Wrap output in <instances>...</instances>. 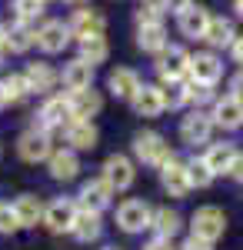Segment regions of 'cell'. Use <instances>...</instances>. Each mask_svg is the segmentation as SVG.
<instances>
[{"instance_id": "obj_1", "label": "cell", "mask_w": 243, "mask_h": 250, "mask_svg": "<svg viewBox=\"0 0 243 250\" xmlns=\"http://www.w3.org/2000/svg\"><path fill=\"white\" fill-rule=\"evenodd\" d=\"M133 154L140 157L143 164H150V167H163L170 157H173V150H170V144L160 134L147 130V134H137V137H133Z\"/></svg>"}, {"instance_id": "obj_2", "label": "cell", "mask_w": 243, "mask_h": 250, "mask_svg": "<svg viewBox=\"0 0 243 250\" xmlns=\"http://www.w3.org/2000/svg\"><path fill=\"white\" fill-rule=\"evenodd\" d=\"M190 227H193V237H200V240H206V244H213L217 237H223L226 217H223L220 207H200V210L193 213Z\"/></svg>"}, {"instance_id": "obj_3", "label": "cell", "mask_w": 243, "mask_h": 250, "mask_svg": "<svg viewBox=\"0 0 243 250\" xmlns=\"http://www.w3.org/2000/svg\"><path fill=\"white\" fill-rule=\"evenodd\" d=\"M187 67H190V54L183 50V47H163V50L157 54V74H160L163 83H170V80H183Z\"/></svg>"}, {"instance_id": "obj_4", "label": "cell", "mask_w": 243, "mask_h": 250, "mask_svg": "<svg viewBox=\"0 0 243 250\" xmlns=\"http://www.w3.org/2000/svg\"><path fill=\"white\" fill-rule=\"evenodd\" d=\"M17 154L27 160V164H40V160H50V134L47 130H27L17 144Z\"/></svg>"}, {"instance_id": "obj_5", "label": "cell", "mask_w": 243, "mask_h": 250, "mask_svg": "<svg viewBox=\"0 0 243 250\" xmlns=\"http://www.w3.org/2000/svg\"><path fill=\"white\" fill-rule=\"evenodd\" d=\"M150 220H153V210H150L143 200H127L117 210V224L127 233H140L143 227H150Z\"/></svg>"}, {"instance_id": "obj_6", "label": "cell", "mask_w": 243, "mask_h": 250, "mask_svg": "<svg viewBox=\"0 0 243 250\" xmlns=\"http://www.w3.org/2000/svg\"><path fill=\"white\" fill-rule=\"evenodd\" d=\"M103 27H107V20L100 10H77L74 20L67 23V30H70V37L77 40H87V37H103Z\"/></svg>"}, {"instance_id": "obj_7", "label": "cell", "mask_w": 243, "mask_h": 250, "mask_svg": "<svg viewBox=\"0 0 243 250\" xmlns=\"http://www.w3.org/2000/svg\"><path fill=\"white\" fill-rule=\"evenodd\" d=\"M74 220H77V207H74V200H67V197H60V200H54L50 207H43V224H47L50 233L70 230Z\"/></svg>"}, {"instance_id": "obj_8", "label": "cell", "mask_w": 243, "mask_h": 250, "mask_svg": "<svg viewBox=\"0 0 243 250\" xmlns=\"http://www.w3.org/2000/svg\"><path fill=\"white\" fill-rule=\"evenodd\" d=\"M187 74L193 77V83H206V87H213L220 74H223V63L217 60V54H193L190 57V67Z\"/></svg>"}, {"instance_id": "obj_9", "label": "cell", "mask_w": 243, "mask_h": 250, "mask_svg": "<svg viewBox=\"0 0 243 250\" xmlns=\"http://www.w3.org/2000/svg\"><path fill=\"white\" fill-rule=\"evenodd\" d=\"M133 164L127 160L123 154H113V157H107V164H103V180L110 184L113 190H130L133 187Z\"/></svg>"}, {"instance_id": "obj_10", "label": "cell", "mask_w": 243, "mask_h": 250, "mask_svg": "<svg viewBox=\"0 0 243 250\" xmlns=\"http://www.w3.org/2000/svg\"><path fill=\"white\" fill-rule=\"evenodd\" d=\"M210 134H213V117L203 114V110H193L190 117H183V124H180V137L187 140V144H210Z\"/></svg>"}, {"instance_id": "obj_11", "label": "cell", "mask_w": 243, "mask_h": 250, "mask_svg": "<svg viewBox=\"0 0 243 250\" xmlns=\"http://www.w3.org/2000/svg\"><path fill=\"white\" fill-rule=\"evenodd\" d=\"M133 110L140 117H160L167 110V100H163V90L160 87H147V83H140L137 87V94L130 97Z\"/></svg>"}, {"instance_id": "obj_12", "label": "cell", "mask_w": 243, "mask_h": 250, "mask_svg": "<svg viewBox=\"0 0 243 250\" xmlns=\"http://www.w3.org/2000/svg\"><path fill=\"white\" fill-rule=\"evenodd\" d=\"M67 40H70V30H67L63 20H47L37 30V47L43 54H60L67 47Z\"/></svg>"}, {"instance_id": "obj_13", "label": "cell", "mask_w": 243, "mask_h": 250, "mask_svg": "<svg viewBox=\"0 0 243 250\" xmlns=\"http://www.w3.org/2000/svg\"><path fill=\"white\" fill-rule=\"evenodd\" d=\"M160 180H163V187L170 190V197H187L193 190L190 180H187V164H180L177 157H170L167 164L160 167Z\"/></svg>"}, {"instance_id": "obj_14", "label": "cell", "mask_w": 243, "mask_h": 250, "mask_svg": "<svg viewBox=\"0 0 243 250\" xmlns=\"http://www.w3.org/2000/svg\"><path fill=\"white\" fill-rule=\"evenodd\" d=\"M63 137H67V144L74 150H94L97 140H100V130H97L90 120H70L63 127Z\"/></svg>"}, {"instance_id": "obj_15", "label": "cell", "mask_w": 243, "mask_h": 250, "mask_svg": "<svg viewBox=\"0 0 243 250\" xmlns=\"http://www.w3.org/2000/svg\"><path fill=\"white\" fill-rule=\"evenodd\" d=\"M67 104H70V120H90V117L100 114V107H103V100L97 90H74V94L67 97Z\"/></svg>"}, {"instance_id": "obj_16", "label": "cell", "mask_w": 243, "mask_h": 250, "mask_svg": "<svg viewBox=\"0 0 243 250\" xmlns=\"http://www.w3.org/2000/svg\"><path fill=\"white\" fill-rule=\"evenodd\" d=\"M40 130H57V127H63V124H70V104H67V97H50L43 107H40Z\"/></svg>"}, {"instance_id": "obj_17", "label": "cell", "mask_w": 243, "mask_h": 250, "mask_svg": "<svg viewBox=\"0 0 243 250\" xmlns=\"http://www.w3.org/2000/svg\"><path fill=\"white\" fill-rule=\"evenodd\" d=\"M213 124H220L226 130L243 127V100H237L233 94H226L223 100H217V107H213Z\"/></svg>"}, {"instance_id": "obj_18", "label": "cell", "mask_w": 243, "mask_h": 250, "mask_svg": "<svg viewBox=\"0 0 243 250\" xmlns=\"http://www.w3.org/2000/svg\"><path fill=\"white\" fill-rule=\"evenodd\" d=\"M113 197V187L100 177V180H90V184H83V190H80V204H83V210H94L100 213L107 204H110Z\"/></svg>"}, {"instance_id": "obj_19", "label": "cell", "mask_w": 243, "mask_h": 250, "mask_svg": "<svg viewBox=\"0 0 243 250\" xmlns=\"http://www.w3.org/2000/svg\"><path fill=\"white\" fill-rule=\"evenodd\" d=\"M60 80H63V87L74 94V90H87L90 83H94V67L87 63V60H70L67 67H63V74H60Z\"/></svg>"}, {"instance_id": "obj_20", "label": "cell", "mask_w": 243, "mask_h": 250, "mask_svg": "<svg viewBox=\"0 0 243 250\" xmlns=\"http://www.w3.org/2000/svg\"><path fill=\"white\" fill-rule=\"evenodd\" d=\"M206 23H210V10L200 7V3H190L187 10H180V30L187 37H203Z\"/></svg>"}, {"instance_id": "obj_21", "label": "cell", "mask_w": 243, "mask_h": 250, "mask_svg": "<svg viewBox=\"0 0 243 250\" xmlns=\"http://www.w3.org/2000/svg\"><path fill=\"white\" fill-rule=\"evenodd\" d=\"M27 87H30V94H47V90H54V83L60 77H57V70L50 67V63H30L27 67Z\"/></svg>"}, {"instance_id": "obj_22", "label": "cell", "mask_w": 243, "mask_h": 250, "mask_svg": "<svg viewBox=\"0 0 243 250\" xmlns=\"http://www.w3.org/2000/svg\"><path fill=\"white\" fill-rule=\"evenodd\" d=\"M137 47L147 50V54H160V50L167 47V30H163V23H143V27H137Z\"/></svg>"}, {"instance_id": "obj_23", "label": "cell", "mask_w": 243, "mask_h": 250, "mask_svg": "<svg viewBox=\"0 0 243 250\" xmlns=\"http://www.w3.org/2000/svg\"><path fill=\"white\" fill-rule=\"evenodd\" d=\"M100 230H103V224H100V217H97L94 210H77V220H74V227H70V233H74L80 244L97 240Z\"/></svg>"}, {"instance_id": "obj_24", "label": "cell", "mask_w": 243, "mask_h": 250, "mask_svg": "<svg viewBox=\"0 0 243 250\" xmlns=\"http://www.w3.org/2000/svg\"><path fill=\"white\" fill-rule=\"evenodd\" d=\"M14 213H17L20 227H37V220H43V204H40L34 193H23L14 204Z\"/></svg>"}, {"instance_id": "obj_25", "label": "cell", "mask_w": 243, "mask_h": 250, "mask_svg": "<svg viewBox=\"0 0 243 250\" xmlns=\"http://www.w3.org/2000/svg\"><path fill=\"white\" fill-rule=\"evenodd\" d=\"M77 170H80V160H77L74 150H57V154H50V177L54 180H74Z\"/></svg>"}, {"instance_id": "obj_26", "label": "cell", "mask_w": 243, "mask_h": 250, "mask_svg": "<svg viewBox=\"0 0 243 250\" xmlns=\"http://www.w3.org/2000/svg\"><path fill=\"white\" fill-rule=\"evenodd\" d=\"M203 40L210 43V47H230V43L237 40V30H233V23H230V20H223V17H210Z\"/></svg>"}, {"instance_id": "obj_27", "label": "cell", "mask_w": 243, "mask_h": 250, "mask_svg": "<svg viewBox=\"0 0 243 250\" xmlns=\"http://www.w3.org/2000/svg\"><path fill=\"white\" fill-rule=\"evenodd\" d=\"M34 43H37V34L30 30V23H27V20H17L14 27H7V47H10L14 54L30 50Z\"/></svg>"}, {"instance_id": "obj_28", "label": "cell", "mask_w": 243, "mask_h": 250, "mask_svg": "<svg viewBox=\"0 0 243 250\" xmlns=\"http://www.w3.org/2000/svg\"><path fill=\"white\" fill-rule=\"evenodd\" d=\"M137 87H140V77L133 70H127V67H120V70L110 74V94L120 97V100H130L137 94Z\"/></svg>"}, {"instance_id": "obj_29", "label": "cell", "mask_w": 243, "mask_h": 250, "mask_svg": "<svg viewBox=\"0 0 243 250\" xmlns=\"http://www.w3.org/2000/svg\"><path fill=\"white\" fill-rule=\"evenodd\" d=\"M233 157H237V150H233V144H213V147L206 150L203 164H206V167H210L213 173H223V170H230Z\"/></svg>"}, {"instance_id": "obj_30", "label": "cell", "mask_w": 243, "mask_h": 250, "mask_svg": "<svg viewBox=\"0 0 243 250\" xmlns=\"http://www.w3.org/2000/svg\"><path fill=\"white\" fill-rule=\"evenodd\" d=\"M150 227L157 230V237H173V233L180 230V213L170 210V207H160V210H153V220H150Z\"/></svg>"}, {"instance_id": "obj_31", "label": "cell", "mask_w": 243, "mask_h": 250, "mask_svg": "<svg viewBox=\"0 0 243 250\" xmlns=\"http://www.w3.org/2000/svg\"><path fill=\"white\" fill-rule=\"evenodd\" d=\"M107 54H110V47H107V40H103V37L80 40V60H87L90 67H94V63H103V60H107Z\"/></svg>"}, {"instance_id": "obj_32", "label": "cell", "mask_w": 243, "mask_h": 250, "mask_svg": "<svg viewBox=\"0 0 243 250\" xmlns=\"http://www.w3.org/2000/svg\"><path fill=\"white\" fill-rule=\"evenodd\" d=\"M187 180H190V187H210V184H213V170L206 167L203 160H190L187 164Z\"/></svg>"}, {"instance_id": "obj_33", "label": "cell", "mask_w": 243, "mask_h": 250, "mask_svg": "<svg viewBox=\"0 0 243 250\" xmlns=\"http://www.w3.org/2000/svg\"><path fill=\"white\" fill-rule=\"evenodd\" d=\"M3 94H7V104H20L23 97L30 94V87H27V77L23 74H14V77L3 80Z\"/></svg>"}, {"instance_id": "obj_34", "label": "cell", "mask_w": 243, "mask_h": 250, "mask_svg": "<svg viewBox=\"0 0 243 250\" xmlns=\"http://www.w3.org/2000/svg\"><path fill=\"white\" fill-rule=\"evenodd\" d=\"M163 100H167V107H183L187 104V83L183 80H170L167 90H163Z\"/></svg>"}, {"instance_id": "obj_35", "label": "cell", "mask_w": 243, "mask_h": 250, "mask_svg": "<svg viewBox=\"0 0 243 250\" xmlns=\"http://www.w3.org/2000/svg\"><path fill=\"white\" fill-rule=\"evenodd\" d=\"M14 10H17L20 20H27V23H30L34 17L43 14V0H14Z\"/></svg>"}, {"instance_id": "obj_36", "label": "cell", "mask_w": 243, "mask_h": 250, "mask_svg": "<svg viewBox=\"0 0 243 250\" xmlns=\"http://www.w3.org/2000/svg\"><path fill=\"white\" fill-rule=\"evenodd\" d=\"M210 97H213V87H206V83H187V104H193L197 110L203 107Z\"/></svg>"}, {"instance_id": "obj_37", "label": "cell", "mask_w": 243, "mask_h": 250, "mask_svg": "<svg viewBox=\"0 0 243 250\" xmlns=\"http://www.w3.org/2000/svg\"><path fill=\"white\" fill-rule=\"evenodd\" d=\"M20 224H17V213H14V207H3L0 204V233H14Z\"/></svg>"}, {"instance_id": "obj_38", "label": "cell", "mask_w": 243, "mask_h": 250, "mask_svg": "<svg viewBox=\"0 0 243 250\" xmlns=\"http://www.w3.org/2000/svg\"><path fill=\"white\" fill-rule=\"evenodd\" d=\"M143 23H160V7L157 3H147V7L137 10V27H143Z\"/></svg>"}, {"instance_id": "obj_39", "label": "cell", "mask_w": 243, "mask_h": 250, "mask_svg": "<svg viewBox=\"0 0 243 250\" xmlns=\"http://www.w3.org/2000/svg\"><path fill=\"white\" fill-rule=\"evenodd\" d=\"M226 173H230L233 180H240V184H243V154L233 157V164H230V170H226Z\"/></svg>"}, {"instance_id": "obj_40", "label": "cell", "mask_w": 243, "mask_h": 250, "mask_svg": "<svg viewBox=\"0 0 243 250\" xmlns=\"http://www.w3.org/2000/svg\"><path fill=\"white\" fill-rule=\"evenodd\" d=\"M163 3V10H173V14H180V10H187L193 0H160Z\"/></svg>"}, {"instance_id": "obj_41", "label": "cell", "mask_w": 243, "mask_h": 250, "mask_svg": "<svg viewBox=\"0 0 243 250\" xmlns=\"http://www.w3.org/2000/svg\"><path fill=\"white\" fill-rule=\"evenodd\" d=\"M180 250H213V244H206V240H200V237H190Z\"/></svg>"}, {"instance_id": "obj_42", "label": "cell", "mask_w": 243, "mask_h": 250, "mask_svg": "<svg viewBox=\"0 0 243 250\" xmlns=\"http://www.w3.org/2000/svg\"><path fill=\"white\" fill-rule=\"evenodd\" d=\"M143 250H177V247L170 244L167 237H157V240H150V244H147V247H143Z\"/></svg>"}, {"instance_id": "obj_43", "label": "cell", "mask_w": 243, "mask_h": 250, "mask_svg": "<svg viewBox=\"0 0 243 250\" xmlns=\"http://www.w3.org/2000/svg\"><path fill=\"white\" fill-rule=\"evenodd\" d=\"M230 90H233V97H237V100H243V70L230 80Z\"/></svg>"}, {"instance_id": "obj_44", "label": "cell", "mask_w": 243, "mask_h": 250, "mask_svg": "<svg viewBox=\"0 0 243 250\" xmlns=\"http://www.w3.org/2000/svg\"><path fill=\"white\" fill-rule=\"evenodd\" d=\"M230 50H233V60H237V63H243V37L233 40V43H230Z\"/></svg>"}, {"instance_id": "obj_45", "label": "cell", "mask_w": 243, "mask_h": 250, "mask_svg": "<svg viewBox=\"0 0 243 250\" xmlns=\"http://www.w3.org/2000/svg\"><path fill=\"white\" fill-rule=\"evenodd\" d=\"M3 50H7V27L0 23V54H3Z\"/></svg>"}, {"instance_id": "obj_46", "label": "cell", "mask_w": 243, "mask_h": 250, "mask_svg": "<svg viewBox=\"0 0 243 250\" xmlns=\"http://www.w3.org/2000/svg\"><path fill=\"white\" fill-rule=\"evenodd\" d=\"M233 10H237V17H243V0H233Z\"/></svg>"}, {"instance_id": "obj_47", "label": "cell", "mask_w": 243, "mask_h": 250, "mask_svg": "<svg viewBox=\"0 0 243 250\" xmlns=\"http://www.w3.org/2000/svg\"><path fill=\"white\" fill-rule=\"evenodd\" d=\"M7 107V94H3V83H0V110Z\"/></svg>"}, {"instance_id": "obj_48", "label": "cell", "mask_w": 243, "mask_h": 250, "mask_svg": "<svg viewBox=\"0 0 243 250\" xmlns=\"http://www.w3.org/2000/svg\"><path fill=\"white\" fill-rule=\"evenodd\" d=\"M103 250H120V247H103Z\"/></svg>"}, {"instance_id": "obj_49", "label": "cell", "mask_w": 243, "mask_h": 250, "mask_svg": "<svg viewBox=\"0 0 243 250\" xmlns=\"http://www.w3.org/2000/svg\"><path fill=\"white\" fill-rule=\"evenodd\" d=\"M70 3H83V0H70Z\"/></svg>"}, {"instance_id": "obj_50", "label": "cell", "mask_w": 243, "mask_h": 250, "mask_svg": "<svg viewBox=\"0 0 243 250\" xmlns=\"http://www.w3.org/2000/svg\"><path fill=\"white\" fill-rule=\"evenodd\" d=\"M43 3H47V0H43Z\"/></svg>"}]
</instances>
